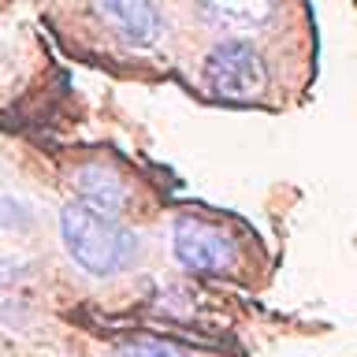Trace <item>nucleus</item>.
<instances>
[{"instance_id":"nucleus-1","label":"nucleus","mask_w":357,"mask_h":357,"mask_svg":"<svg viewBox=\"0 0 357 357\" xmlns=\"http://www.w3.org/2000/svg\"><path fill=\"white\" fill-rule=\"evenodd\" d=\"M60 231L63 245L75 257L78 268H86L89 275H112L119 268H127L138 253V238L119 227L112 216L89 208L86 201H75L60 212Z\"/></svg>"},{"instance_id":"nucleus-2","label":"nucleus","mask_w":357,"mask_h":357,"mask_svg":"<svg viewBox=\"0 0 357 357\" xmlns=\"http://www.w3.org/2000/svg\"><path fill=\"white\" fill-rule=\"evenodd\" d=\"M205 86L227 100H253L268 89L264 56L250 41H220L205 60Z\"/></svg>"},{"instance_id":"nucleus-8","label":"nucleus","mask_w":357,"mask_h":357,"mask_svg":"<svg viewBox=\"0 0 357 357\" xmlns=\"http://www.w3.org/2000/svg\"><path fill=\"white\" fill-rule=\"evenodd\" d=\"M30 220V208H22L15 197H0V227H26Z\"/></svg>"},{"instance_id":"nucleus-7","label":"nucleus","mask_w":357,"mask_h":357,"mask_svg":"<svg viewBox=\"0 0 357 357\" xmlns=\"http://www.w3.org/2000/svg\"><path fill=\"white\" fill-rule=\"evenodd\" d=\"M116 357H190V354L164 339H130L116 350Z\"/></svg>"},{"instance_id":"nucleus-4","label":"nucleus","mask_w":357,"mask_h":357,"mask_svg":"<svg viewBox=\"0 0 357 357\" xmlns=\"http://www.w3.org/2000/svg\"><path fill=\"white\" fill-rule=\"evenodd\" d=\"M93 11L105 19L108 30H116L134 49H149L164 33L156 0H93Z\"/></svg>"},{"instance_id":"nucleus-5","label":"nucleus","mask_w":357,"mask_h":357,"mask_svg":"<svg viewBox=\"0 0 357 357\" xmlns=\"http://www.w3.org/2000/svg\"><path fill=\"white\" fill-rule=\"evenodd\" d=\"M75 190H78V197H82L89 208L105 212V216H119V212L130 205L127 183H123L116 172L100 167V164H82L78 167L75 172Z\"/></svg>"},{"instance_id":"nucleus-6","label":"nucleus","mask_w":357,"mask_h":357,"mask_svg":"<svg viewBox=\"0 0 357 357\" xmlns=\"http://www.w3.org/2000/svg\"><path fill=\"white\" fill-rule=\"evenodd\" d=\"M208 19L231 30H261L275 15V0H194Z\"/></svg>"},{"instance_id":"nucleus-3","label":"nucleus","mask_w":357,"mask_h":357,"mask_svg":"<svg viewBox=\"0 0 357 357\" xmlns=\"http://www.w3.org/2000/svg\"><path fill=\"white\" fill-rule=\"evenodd\" d=\"M172 253L190 272H227L234 264V242L205 220L183 216L172 227Z\"/></svg>"}]
</instances>
